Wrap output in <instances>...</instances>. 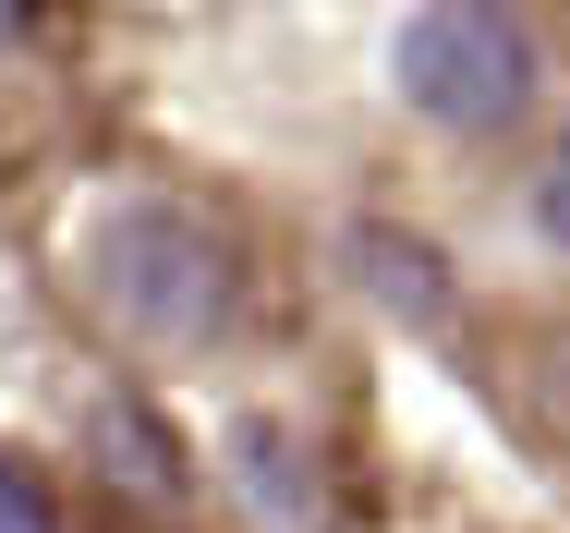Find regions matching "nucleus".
Returning <instances> with one entry per match:
<instances>
[{
    "label": "nucleus",
    "mask_w": 570,
    "mask_h": 533,
    "mask_svg": "<svg viewBox=\"0 0 570 533\" xmlns=\"http://www.w3.org/2000/svg\"><path fill=\"white\" fill-rule=\"evenodd\" d=\"M401 98L438 134H510L534 109V37L510 0H425L401 24Z\"/></svg>",
    "instance_id": "2"
},
{
    "label": "nucleus",
    "mask_w": 570,
    "mask_h": 533,
    "mask_svg": "<svg viewBox=\"0 0 570 533\" xmlns=\"http://www.w3.org/2000/svg\"><path fill=\"white\" fill-rule=\"evenodd\" d=\"M86 279H98V304H110L134 339H158V352H207L230 316V243L207 218L183 207H121L98 243H86Z\"/></svg>",
    "instance_id": "1"
},
{
    "label": "nucleus",
    "mask_w": 570,
    "mask_h": 533,
    "mask_svg": "<svg viewBox=\"0 0 570 533\" xmlns=\"http://www.w3.org/2000/svg\"><path fill=\"white\" fill-rule=\"evenodd\" d=\"M0 533H49V522H37V497H24V473H12V461H0Z\"/></svg>",
    "instance_id": "6"
},
{
    "label": "nucleus",
    "mask_w": 570,
    "mask_h": 533,
    "mask_svg": "<svg viewBox=\"0 0 570 533\" xmlns=\"http://www.w3.org/2000/svg\"><path fill=\"white\" fill-rule=\"evenodd\" d=\"M534 230H547V243L570 255V134L547 146V170H534Z\"/></svg>",
    "instance_id": "5"
},
{
    "label": "nucleus",
    "mask_w": 570,
    "mask_h": 533,
    "mask_svg": "<svg viewBox=\"0 0 570 533\" xmlns=\"http://www.w3.org/2000/svg\"><path fill=\"white\" fill-rule=\"evenodd\" d=\"M341 255H352V279H364V292H389L401 316H450V279H438V255H425V243H401L389 218H364Z\"/></svg>",
    "instance_id": "4"
},
{
    "label": "nucleus",
    "mask_w": 570,
    "mask_h": 533,
    "mask_svg": "<svg viewBox=\"0 0 570 533\" xmlns=\"http://www.w3.org/2000/svg\"><path fill=\"white\" fill-rule=\"evenodd\" d=\"M230 473H243V497H255V522H279V533H316V461H304L292 436L243 425V436H230Z\"/></svg>",
    "instance_id": "3"
}]
</instances>
